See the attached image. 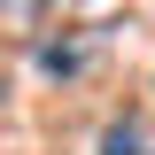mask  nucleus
<instances>
[{"mask_svg":"<svg viewBox=\"0 0 155 155\" xmlns=\"http://www.w3.org/2000/svg\"><path fill=\"white\" fill-rule=\"evenodd\" d=\"M101 155H140V132H132V124H109V140H101Z\"/></svg>","mask_w":155,"mask_h":155,"instance_id":"nucleus-1","label":"nucleus"}]
</instances>
